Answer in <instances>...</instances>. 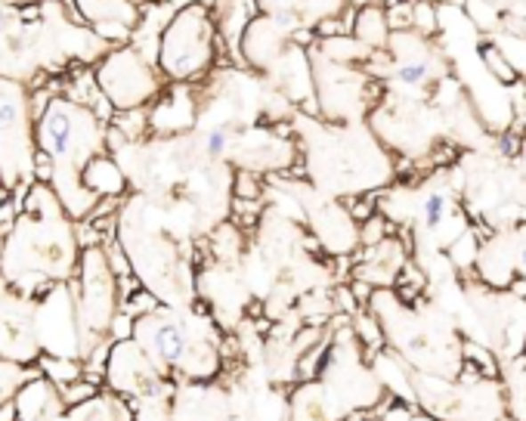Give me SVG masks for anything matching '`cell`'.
<instances>
[{
    "label": "cell",
    "instance_id": "d6986e66",
    "mask_svg": "<svg viewBox=\"0 0 526 421\" xmlns=\"http://www.w3.org/2000/svg\"><path fill=\"white\" fill-rule=\"evenodd\" d=\"M12 400H16L19 421H56L66 412L56 385H50L44 375L31 378Z\"/></svg>",
    "mask_w": 526,
    "mask_h": 421
},
{
    "label": "cell",
    "instance_id": "9c48e42d",
    "mask_svg": "<svg viewBox=\"0 0 526 421\" xmlns=\"http://www.w3.org/2000/svg\"><path fill=\"white\" fill-rule=\"evenodd\" d=\"M35 161V118L28 87L12 77H0V183L6 192L28 190Z\"/></svg>",
    "mask_w": 526,
    "mask_h": 421
},
{
    "label": "cell",
    "instance_id": "4dcf8cb0",
    "mask_svg": "<svg viewBox=\"0 0 526 421\" xmlns=\"http://www.w3.org/2000/svg\"><path fill=\"white\" fill-rule=\"evenodd\" d=\"M158 297L152 295V291L149 288H136L131 297H125V301H121V310H125L127 316H131V320H140V316H146V313H152L155 307H158Z\"/></svg>",
    "mask_w": 526,
    "mask_h": 421
},
{
    "label": "cell",
    "instance_id": "f546056e",
    "mask_svg": "<svg viewBox=\"0 0 526 421\" xmlns=\"http://www.w3.org/2000/svg\"><path fill=\"white\" fill-rule=\"evenodd\" d=\"M412 31L421 37L437 31V6L431 0H412Z\"/></svg>",
    "mask_w": 526,
    "mask_h": 421
},
{
    "label": "cell",
    "instance_id": "8d00e7d4",
    "mask_svg": "<svg viewBox=\"0 0 526 421\" xmlns=\"http://www.w3.org/2000/svg\"><path fill=\"white\" fill-rule=\"evenodd\" d=\"M131 4H136L140 10H146V6H152V4H165V0H131Z\"/></svg>",
    "mask_w": 526,
    "mask_h": 421
},
{
    "label": "cell",
    "instance_id": "d4e9b609",
    "mask_svg": "<svg viewBox=\"0 0 526 421\" xmlns=\"http://www.w3.org/2000/svg\"><path fill=\"white\" fill-rule=\"evenodd\" d=\"M263 192L266 186L261 174L242 171V167L232 171V198H239V202H257V198H263Z\"/></svg>",
    "mask_w": 526,
    "mask_h": 421
},
{
    "label": "cell",
    "instance_id": "5bb4252c",
    "mask_svg": "<svg viewBox=\"0 0 526 421\" xmlns=\"http://www.w3.org/2000/svg\"><path fill=\"white\" fill-rule=\"evenodd\" d=\"M71 6H75L77 19L112 47L134 41V31L140 28L142 19V10L131 0H71Z\"/></svg>",
    "mask_w": 526,
    "mask_h": 421
},
{
    "label": "cell",
    "instance_id": "836d02e7",
    "mask_svg": "<svg viewBox=\"0 0 526 421\" xmlns=\"http://www.w3.org/2000/svg\"><path fill=\"white\" fill-rule=\"evenodd\" d=\"M0 421H19V409H16V400H6L0 406Z\"/></svg>",
    "mask_w": 526,
    "mask_h": 421
},
{
    "label": "cell",
    "instance_id": "4fadbf2b",
    "mask_svg": "<svg viewBox=\"0 0 526 421\" xmlns=\"http://www.w3.org/2000/svg\"><path fill=\"white\" fill-rule=\"evenodd\" d=\"M198 125V84H167L149 106V137H180Z\"/></svg>",
    "mask_w": 526,
    "mask_h": 421
},
{
    "label": "cell",
    "instance_id": "8fae6325",
    "mask_svg": "<svg viewBox=\"0 0 526 421\" xmlns=\"http://www.w3.org/2000/svg\"><path fill=\"white\" fill-rule=\"evenodd\" d=\"M102 385L112 393H118V397L140 400L167 387V378L152 366V360L142 353V347L134 338H125V341H115L112 351H109Z\"/></svg>",
    "mask_w": 526,
    "mask_h": 421
},
{
    "label": "cell",
    "instance_id": "9a60e30c",
    "mask_svg": "<svg viewBox=\"0 0 526 421\" xmlns=\"http://www.w3.org/2000/svg\"><path fill=\"white\" fill-rule=\"evenodd\" d=\"M402 267H406V245L396 236H387L384 242L368 245L353 257V279L368 282L372 288H393Z\"/></svg>",
    "mask_w": 526,
    "mask_h": 421
},
{
    "label": "cell",
    "instance_id": "30bf717a",
    "mask_svg": "<svg viewBox=\"0 0 526 421\" xmlns=\"http://www.w3.org/2000/svg\"><path fill=\"white\" fill-rule=\"evenodd\" d=\"M310 75H313V96L320 102V118L341 125L366 112V84L368 75L344 62H331L310 44L307 47Z\"/></svg>",
    "mask_w": 526,
    "mask_h": 421
},
{
    "label": "cell",
    "instance_id": "44dd1931",
    "mask_svg": "<svg viewBox=\"0 0 526 421\" xmlns=\"http://www.w3.org/2000/svg\"><path fill=\"white\" fill-rule=\"evenodd\" d=\"M37 372L44 375V378L50 381V385L62 387V385H71V381L84 378V362L77 360V356H60V353H41L35 360Z\"/></svg>",
    "mask_w": 526,
    "mask_h": 421
},
{
    "label": "cell",
    "instance_id": "ba28073f",
    "mask_svg": "<svg viewBox=\"0 0 526 421\" xmlns=\"http://www.w3.org/2000/svg\"><path fill=\"white\" fill-rule=\"evenodd\" d=\"M93 77L100 93L112 106V112L152 106L161 96V90L167 87L152 56H146L131 41L109 47V53L93 66Z\"/></svg>",
    "mask_w": 526,
    "mask_h": 421
},
{
    "label": "cell",
    "instance_id": "5b68a950",
    "mask_svg": "<svg viewBox=\"0 0 526 421\" xmlns=\"http://www.w3.org/2000/svg\"><path fill=\"white\" fill-rule=\"evenodd\" d=\"M295 137L303 140L307 149V174L313 177L316 190L328 196H353L372 190L362 171L375 180V186L387 183L391 174L375 171V161H387L381 146L372 137L350 125H320L316 115H297Z\"/></svg>",
    "mask_w": 526,
    "mask_h": 421
},
{
    "label": "cell",
    "instance_id": "4316f807",
    "mask_svg": "<svg viewBox=\"0 0 526 421\" xmlns=\"http://www.w3.org/2000/svg\"><path fill=\"white\" fill-rule=\"evenodd\" d=\"M356 236H360L362 248H368V245H378V242H384L387 236H393V223L381 211H375L372 217L356 226Z\"/></svg>",
    "mask_w": 526,
    "mask_h": 421
},
{
    "label": "cell",
    "instance_id": "ffe728a7",
    "mask_svg": "<svg viewBox=\"0 0 526 421\" xmlns=\"http://www.w3.org/2000/svg\"><path fill=\"white\" fill-rule=\"evenodd\" d=\"M350 35L356 37L360 44H366L368 50H384L387 41H391V28H387V12L384 4L372 0V4H362L356 6V16H353V31Z\"/></svg>",
    "mask_w": 526,
    "mask_h": 421
},
{
    "label": "cell",
    "instance_id": "83f0119b",
    "mask_svg": "<svg viewBox=\"0 0 526 421\" xmlns=\"http://www.w3.org/2000/svg\"><path fill=\"white\" fill-rule=\"evenodd\" d=\"M477 255H480V245H477V239H473L471 230H465L461 236H456L449 242V261L461 270L471 267V263L477 261Z\"/></svg>",
    "mask_w": 526,
    "mask_h": 421
},
{
    "label": "cell",
    "instance_id": "8992f818",
    "mask_svg": "<svg viewBox=\"0 0 526 421\" xmlns=\"http://www.w3.org/2000/svg\"><path fill=\"white\" fill-rule=\"evenodd\" d=\"M220 60L207 0H186L171 12L155 44V66L167 84H201Z\"/></svg>",
    "mask_w": 526,
    "mask_h": 421
},
{
    "label": "cell",
    "instance_id": "74e56055",
    "mask_svg": "<svg viewBox=\"0 0 526 421\" xmlns=\"http://www.w3.org/2000/svg\"><path fill=\"white\" fill-rule=\"evenodd\" d=\"M514 31H517V35H521L523 41H526V22H514Z\"/></svg>",
    "mask_w": 526,
    "mask_h": 421
},
{
    "label": "cell",
    "instance_id": "7a4b0ae2",
    "mask_svg": "<svg viewBox=\"0 0 526 421\" xmlns=\"http://www.w3.org/2000/svg\"><path fill=\"white\" fill-rule=\"evenodd\" d=\"M75 220L47 183H31L0 248V282L16 295L41 297L77 270Z\"/></svg>",
    "mask_w": 526,
    "mask_h": 421
},
{
    "label": "cell",
    "instance_id": "ab89813d",
    "mask_svg": "<svg viewBox=\"0 0 526 421\" xmlns=\"http://www.w3.org/2000/svg\"><path fill=\"white\" fill-rule=\"evenodd\" d=\"M6 196V190H4V183H0V198ZM0 248H4V236H0Z\"/></svg>",
    "mask_w": 526,
    "mask_h": 421
},
{
    "label": "cell",
    "instance_id": "e575fe53",
    "mask_svg": "<svg viewBox=\"0 0 526 421\" xmlns=\"http://www.w3.org/2000/svg\"><path fill=\"white\" fill-rule=\"evenodd\" d=\"M517 112H521V118H517V121H521V127L526 131V102H523V93H521V100H517Z\"/></svg>",
    "mask_w": 526,
    "mask_h": 421
},
{
    "label": "cell",
    "instance_id": "e0dca14e",
    "mask_svg": "<svg viewBox=\"0 0 526 421\" xmlns=\"http://www.w3.org/2000/svg\"><path fill=\"white\" fill-rule=\"evenodd\" d=\"M207 6H211L220 50H226L230 60L236 62V66H242L239 44H242V31L248 28V22L261 12L257 10V0H211Z\"/></svg>",
    "mask_w": 526,
    "mask_h": 421
},
{
    "label": "cell",
    "instance_id": "7c38bea8",
    "mask_svg": "<svg viewBox=\"0 0 526 421\" xmlns=\"http://www.w3.org/2000/svg\"><path fill=\"white\" fill-rule=\"evenodd\" d=\"M295 47V31H288L282 22L257 12L248 22V28L242 31V44H239V53H242V66L257 71V75H270L276 69V62L282 60L288 50Z\"/></svg>",
    "mask_w": 526,
    "mask_h": 421
},
{
    "label": "cell",
    "instance_id": "52a82bcc",
    "mask_svg": "<svg viewBox=\"0 0 526 421\" xmlns=\"http://www.w3.org/2000/svg\"><path fill=\"white\" fill-rule=\"evenodd\" d=\"M71 301L77 316V356H87L90 347L109 335L115 313L121 310L118 279L106 261L102 245H90L77 255V270L69 279Z\"/></svg>",
    "mask_w": 526,
    "mask_h": 421
},
{
    "label": "cell",
    "instance_id": "603a6c76",
    "mask_svg": "<svg viewBox=\"0 0 526 421\" xmlns=\"http://www.w3.org/2000/svg\"><path fill=\"white\" fill-rule=\"evenodd\" d=\"M37 366H25V362L0 360V406L12 400L31 378H37Z\"/></svg>",
    "mask_w": 526,
    "mask_h": 421
},
{
    "label": "cell",
    "instance_id": "f35d334b",
    "mask_svg": "<svg viewBox=\"0 0 526 421\" xmlns=\"http://www.w3.org/2000/svg\"><path fill=\"white\" fill-rule=\"evenodd\" d=\"M4 4H35V0H0V6Z\"/></svg>",
    "mask_w": 526,
    "mask_h": 421
},
{
    "label": "cell",
    "instance_id": "d6a6232c",
    "mask_svg": "<svg viewBox=\"0 0 526 421\" xmlns=\"http://www.w3.org/2000/svg\"><path fill=\"white\" fill-rule=\"evenodd\" d=\"M350 291H353V297H356L360 307H368V301H372V295H375L372 285L362 282V279H350Z\"/></svg>",
    "mask_w": 526,
    "mask_h": 421
},
{
    "label": "cell",
    "instance_id": "2e32d148",
    "mask_svg": "<svg viewBox=\"0 0 526 421\" xmlns=\"http://www.w3.org/2000/svg\"><path fill=\"white\" fill-rule=\"evenodd\" d=\"M344 6L347 0H257V10L288 31H313L322 19L337 16Z\"/></svg>",
    "mask_w": 526,
    "mask_h": 421
},
{
    "label": "cell",
    "instance_id": "3957f363",
    "mask_svg": "<svg viewBox=\"0 0 526 421\" xmlns=\"http://www.w3.org/2000/svg\"><path fill=\"white\" fill-rule=\"evenodd\" d=\"M106 127L93 109L56 93L35 118V149L53 161V180L50 190L56 192L60 205L71 220L90 217V211L102 202L93 192L84 190L81 171L93 155L109 152L106 149Z\"/></svg>",
    "mask_w": 526,
    "mask_h": 421
},
{
    "label": "cell",
    "instance_id": "f1b7e54d",
    "mask_svg": "<svg viewBox=\"0 0 526 421\" xmlns=\"http://www.w3.org/2000/svg\"><path fill=\"white\" fill-rule=\"evenodd\" d=\"M465 6H467V16L477 22V28L496 31L502 25V12H498V6L492 0H465Z\"/></svg>",
    "mask_w": 526,
    "mask_h": 421
},
{
    "label": "cell",
    "instance_id": "6da1fadb",
    "mask_svg": "<svg viewBox=\"0 0 526 421\" xmlns=\"http://www.w3.org/2000/svg\"><path fill=\"white\" fill-rule=\"evenodd\" d=\"M112 44L77 19L71 0L0 6V77L37 87L75 66H96Z\"/></svg>",
    "mask_w": 526,
    "mask_h": 421
},
{
    "label": "cell",
    "instance_id": "7402d4cb",
    "mask_svg": "<svg viewBox=\"0 0 526 421\" xmlns=\"http://www.w3.org/2000/svg\"><path fill=\"white\" fill-rule=\"evenodd\" d=\"M452 217V198L446 190H431L418 205V220H421V230L437 236Z\"/></svg>",
    "mask_w": 526,
    "mask_h": 421
},
{
    "label": "cell",
    "instance_id": "484cf974",
    "mask_svg": "<svg viewBox=\"0 0 526 421\" xmlns=\"http://www.w3.org/2000/svg\"><path fill=\"white\" fill-rule=\"evenodd\" d=\"M56 391H60L62 406H66V409H75V406H84V403H90V400L100 397L102 387L93 385V381H87V378H77V381H71V385L56 387Z\"/></svg>",
    "mask_w": 526,
    "mask_h": 421
},
{
    "label": "cell",
    "instance_id": "cb8c5ba5",
    "mask_svg": "<svg viewBox=\"0 0 526 421\" xmlns=\"http://www.w3.org/2000/svg\"><path fill=\"white\" fill-rule=\"evenodd\" d=\"M480 53H483L486 71H490V75L496 77L498 84H517V81H521V71H517L514 62H511L498 47H492V44H483V50H480Z\"/></svg>",
    "mask_w": 526,
    "mask_h": 421
},
{
    "label": "cell",
    "instance_id": "1f68e13d",
    "mask_svg": "<svg viewBox=\"0 0 526 421\" xmlns=\"http://www.w3.org/2000/svg\"><path fill=\"white\" fill-rule=\"evenodd\" d=\"M465 360H467V362H473V366H477L480 372L486 375V378H496V375H498L496 360H492V356L486 353L483 347H477V344H465Z\"/></svg>",
    "mask_w": 526,
    "mask_h": 421
},
{
    "label": "cell",
    "instance_id": "277c9868",
    "mask_svg": "<svg viewBox=\"0 0 526 421\" xmlns=\"http://www.w3.org/2000/svg\"><path fill=\"white\" fill-rule=\"evenodd\" d=\"M131 338L165 378L180 385H205L223 368V351L214 332V320L201 316L192 304L186 307L158 304L152 313L134 320Z\"/></svg>",
    "mask_w": 526,
    "mask_h": 421
},
{
    "label": "cell",
    "instance_id": "d590c367",
    "mask_svg": "<svg viewBox=\"0 0 526 421\" xmlns=\"http://www.w3.org/2000/svg\"><path fill=\"white\" fill-rule=\"evenodd\" d=\"M517 263H521V270L526 273V242L521 245V251H517Z\"/></svg>",
    "mask_w": 526,
    "mask_h": 421
},
{
    "label": "cell",
    "instance_id": "ac0fdd59",
    "mask_svg": "<svg viewBox=\"0 0 526 421\" xmlns=\"http://www.w3.org/2000/svg\"><path fill=\"white\" fill-rule=\"evenodd\" d=\"M81 183L87 192H93L96 198H125L131 192V180L121 171L118 158L109 152H100L84 165Z\"/></svg>",
    "mask_w": 526,
    "mask_h": 421
}]
</instances>
